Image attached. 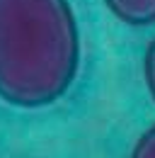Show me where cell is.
<instances>
[{
	"label": "cell",
	"mask_w": 155,
	"mask_h": 158,
	"mask_svg": "<svg viewBox=\"0 0 155 158\" xmlns=\"http://www.w3.org/2000/svg\"><path fill=\"white\" fill-rule=\"evenodd\" d=\"M80 68L70 0H0V100L41 110L63 98Z\"/></svg>",
	"instance_id": "6da1fadb"
},
{
	"label": "cell",
	"mask_w": 155,
	"mask_h": 158,
	"mask_svg": "<svg viewBox=\"0 0 155 158\" xmlns=\"http://www.w3.org/2000/svg\"><path fill=\"white\" fill-rule=\"evenodd\" d=\"M119 22L129 27L155 24V0H102Z\"/></svg>",
	"instance_id": "7a4b0ae2"
},
{
	"label": "cell",
	"mask_w": 155,
	"mask_h": 158,
	"mask_svg": "<svg viewBox=\"0 0 155 158\" xmlns=\"http://www.w3.org/2000/svg\"><path fill=\"white\" fill-rule=\"evenodd\" d=\"M129 158H155V124H150L141 136L136 139Z\"/></svg>",
	"instance_id": "3957f363"
},
{
	"label": "cell",
	"mask_w": 155,
	"mask_h": 158,
	"mask_svg": "<svg viewBox=\"0 0 155 158\" xmlns=\"http://www.w3.org/2000/svg\"><path fill=\"white\" fill-rule=\"evenodd\" d=\"M143 80H145V88L155 102V37L150 39V44L145 46V54H143Z\"/></svg>",
	"instance_id": "277c9868"
}]
</instances>
